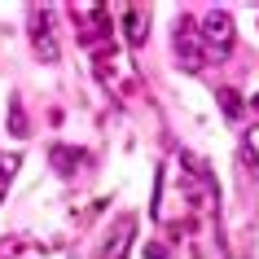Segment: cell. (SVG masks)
<instances>
[{"mask_svg":"<svg viewBox=\"0 0 259 259\" xmlns=\"http://www.w3.org/2000/svg\"><path fill=\"white\" fill-rule=\"evenodd\" d=\"M198 40H202V49H198L202 57L224 62V57L233 53V18L224 14V9H211V14L198 22Z\"/></svg>","mask_w":259,"mask_h":259,"instance_id":"cell-1","label":"cell"},{"mask_svg":"<svg viewBox=\"0 0 259 259\" xmlns=\"http://www.w3.org/2000/svg\"><path fill=\"white\" fill-rule=\"evenodd\" d=\"M242 163H246V171H250V176H259V127H250V137H246Z\"/></svg>","mask_w":259,"mask_h":259,"instance_id":"cell-7","label":"cell"},{"mask_svg":"<svg viewBox=\"0 0 259 259\" xmlns=\"http://www.w3.org/2000/svg\"><path fill=\"white\" fill-rule=\"evenodd\" d=\"M145 255H150V259H167V250H163V246H145Z\"/></svg>","mask_w":259,"mask_h":259,"instance_id":"cell-11","label":"cell"},{"mask_svg":"<svg viewBox=\"0 0 259 259\" xmlns=\"http://www.w3.org/2000/svg\"><path fill=\"white\" fill-rule=\"evenodd\" d=\"M176 53H180V62H185V70H198V66H202V53H198L193 31H180L176 27Z\"/></svg>","mask_w":259,"mask_h":259,"instance_id":"cell-4","label":"cell"},{"mask_svg":"<svg viewBox=\"0 0 259 259\" xmlns=\"http://www.w3.org/2000/svg\"><path fill=\"white\" fill-rule=\"evenodd\" d=\"M132 229H137V220L127 215L119 224V233H114V246H106V259H123V255H127V246H132Z\"/></svg>","mask_w":259,"mask_h":259,"instance_id":"cell-5","label":"cell"},{"mask_svg":"<svg viewBox=\"0 0 259 259\" xmlns=\"http://www.w3.org/2000/svg\"><path fill=\"white\" fill-rule=\"evenodd\" d=\"M31 44H35L40 62H57V40H53V27H49V14H40L31 22Z\"/></svg>","mask_w":259,"mask_h":259,"instance_id":"cell-2","label":"cell"},{"mask_svg":"<svg viewBox=\"0 0 259 259\" xmlns=\"http://www.w3.org/2000/svg\"><path fill=\"white\" fill-rule=\"evenodd\" d=\"M220 106H224V119H237L242 114V97H237V88H220Z\"/></svg>","mask_w":259,"mask_h":259,"instance_id":"cell-8","label":"cell"},{"mask_svg":"<svg viewBox=\"0 0 259 259\" xmlns=\"http://www.w3.org/2000/svg\"><path fill=\"white\" fill-rule=\"evenodd\" d=\"M53 158H57V171H70V167L79 163L83 154H79V150H62V145H57V150H53Z\"/></svg>","mask_w":259,"mask_h":259,"instance_id":"cell-10","label":"cell"},{"mask_svg":"<svg viewBox=\"0 0 259 259\" xmlns=\"http://www.w3.org/2000/svg\"><path fill=\"white\" fill-rule=\"evenodd\" d=\"M18 163H22V158H18V154H0V198H5V185H9V180H14Z\"/></svg>","mask_w":259,"mask_h":259,"instance_id":"cell-9","label":"cell"},{"mask_svg":"<svg viewBox=\"0 0 259 259\" xmlns=\"http://www.w3.org/2000/svg\"><path fill=\"white\" fill-rule=\"evenodd\" d=\"M250 106H255V110H259V93H255V97H250Z\"/></svg>","mask_w":259,"mask_h":259,"instance_id":"cell-12","label":"cell"},{"mask_svg":"<svg viewBox=\"0 0 259 259\" xmlns=\"http://www.w3.org/2000/svg\"><path fill=\"white\" fill-rule=\"evenodd\" d=\"M9 132H14V137H27L31 127H27V110H22V97H9Z\"/></svg>","mask_w":259,"mask_h":259,"instance_id":"cell-6","label":"cell"},{"mask_svg":"<svg viewBox=\"0 0 259 259\" xmlns=\"http://www.w3.org/2000/svg\"><path fill=\"white\" fill-rule=\"evenodd\" d=\"M123 31H127V44L141 49V44L150 40V14H141L137 5H127V9H123Z\"/></svg>","mask_w":259,"mask_h":259,"instance_id":"cell-3","label":"cell"}]
</instances>
